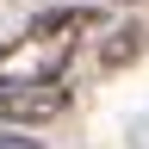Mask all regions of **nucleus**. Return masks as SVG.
I'll list each match as a JSON object with an SVG mask.
<instances>
[{
	"mask_svg": "<svg viewBox=\"0 0 149 149\" xmlns=\"http://www.w3.org/2000/svg\"><path fill=\"white\" fill-rule=\"evenodd\" d=\"M37 37H56V44H74L81 31H100V6H50L31 19Z\"/></svg>",
	"mask_w": 149,
	"mask_h": 149,
	"instance_id": "nucleus-3",
	"label": "nucleus"
},
{
	"mask_svg": "<svg viewBox=\"0 0 149 149\" xmlns=\"http://www.w3.org/2000/svg\"><path fill=\"white\" fill-rule=\"evenodd\" d=\"M0 149H44L37 137H0Z\"/></svg>",
	"mask_w": 149,
	"mask_h": 149,
	"instance_id": "nucleus-5",
	"label": "nucleus"
},
{
	"mask_svg": "<svg viewBox=\"0 0 149 149\" xmlns=\"http://www.w3.org/2000/svg\"><path fill=\"white\" fill-rule=\"evenodd\" d=\"M143 56V25H112L106 31V44H100V68H124V62H137Z\"/></svg>",
	"mask_w": 149,
	"mask_h": 149,
	"instance_id": "nucleus-4",
	"label": "nucleus"
},
{
	"mask_svg": "<svg viewBox=\"0 0 149 149\" xmlns=\"http://www.w3.org/2000/svg\"><path fill=\"white\" fill-rule=\"evenodd\" d=\"M62 106H68L62 81H50V87H6L0 81V124H50Z\"/></svg>",
	"mask_w": 149,
	"mask_h": 149,
	"instance_id": "nucleus-2",
	"label": "nucleus"
},
{
	"mask_svg": "<svg viewBox=\"0 0 149 149\" xmlns=\"http://www.w3.org/2000/svg\"><path fill=\"white\" fill-rule=\"evenodd\" d=\"M68 56H74V44H56V37L25 31L13 44H0V81L6 87H50V81H62Z\"/></svg>",
	"mask_w": 149,
	"mask_h": 149,
	"instance_id": "nucleus-1",
	"label": "nucleus"
}]
</instances>
